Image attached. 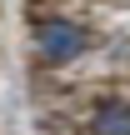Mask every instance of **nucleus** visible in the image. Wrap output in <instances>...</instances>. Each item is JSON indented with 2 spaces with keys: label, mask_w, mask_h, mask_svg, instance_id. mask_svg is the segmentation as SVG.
Listing matches in <instances>:
<instances>
[{
  "label": "nucleus",
  "mask_w": 130,
  "mask_h": 135,
  "mask_svg": "<svg viewBox=\"0 0 130 135\" xmlns=\"http://www.w3.org/2000/svg\"><path fill=\"white\" fill-rule=\"evenodd\" d=\"M30 40H35L40 60H50V65H70V60H80L90 50V30L65 20V15H40L30 25Z\"/></svg>",
  "instance_id": "1"
},
{
  "label": "nucleus",
  "mask_w": 130,
  "mask_h": 135,
  "mask_svg": "<svg viewBox=\"0 0 130 135\" xmlns=\"http://www.w3.org/2000/svg\"><path fill=\"white\" fill-rule=\"evenodd\" d=\"M90 135H130V100L125 95H100L90 110Z\"/></svg>",
  "instance_id": "2"
}]
</instances>
